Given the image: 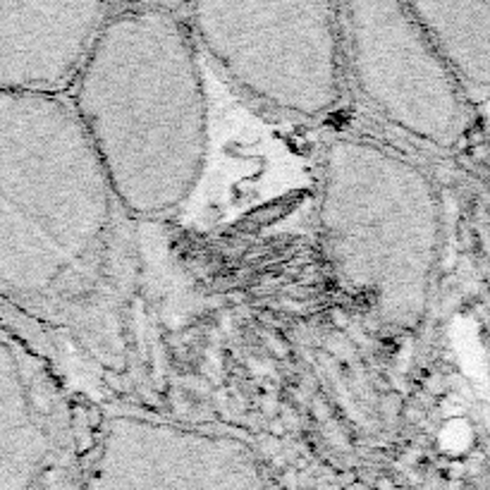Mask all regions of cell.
<instances>
[{"mask_svg": "<svg viewBox=\"0 0 490 490\" xmlns=\"http://www.w3.org/2000/svg\"><path fill=\"white\" fill-rule=\"evenodd\" d=\"M115 3H0V93L69 96Z\"/></svg>", "mask_w": 490, "mask_h": 490, "instance_id": "cell-8", "label": "cell"}, {"mask_svg": "<svg viewBox=\"0 0 490 490\" xmlns=\"http://www.w3.org/2000/svg\"><path fill=\"white\" fill-rule=\"evenodd\" d=\"M204 55L246 103L282 125H345L338 3H180Z\"/></svg>", "mask_w": 490, "mask_h": 490, "instance_id": "cell-5", "label": "cell"}, {"mask_svg": "<svg viewBox=\"0 0 490 490\" xmlns=\"http://www.w3.org/2000/svg\"><path fill=\"white\" fill-rule=\"evenodd\" d=\"M81 490H285L261 435L161 399L84 409Z\"/></svg>", "mask_w": 490, "mask_h": 490, "instance_id": "cell-6", "label": "cell"}, {"mask_svg": "<svg viewBox=\"0 0 490 490\" xmlns=\"http://www.w3.org/2000/svg\"><path fill=\"white\" fill-rule=\"evenodd\" d=\"M406 8L464 98L488 120L490 0H428Z\"/></svg>", "mask_w": 490, "mask_h": 490, "instance_id": "cell-9", "label": "cell"}, {"mask_svg": "<svg viewBox=\"0 0 490 490\" xmlns=\"http://www.w3.org/2000/svg\"><path fill=\"white\" fill-rule=\"evenodd\" d=\"M464 192L369 134H316L309 251L402 402L452 323Z\"/></svg>", "mask_w": 490, "mask_h": 490, "instance_id": "cell-3", "label": "cell"}, {"mask_svg": "<svg viewBox=\"0 0 490 490\" xmlns=\"http://www.w3.org/2000/svg\"><path fill=\"white\" fill-rule=\"evenodd\" d=\"M340 490H423L409 478L390 476V474H357L347 483H342Z\"/></svg>", "mask_w": 490, "mask_h": 490, "instance_id": "cell-10", "label": "cell"}, {"mask_svg": "<svg viewBox=\"0 0 490 490\" xmlns=\"http://www.w3.org/2000/svg\"><path fill=\"white\" fill-rule=\"evenodd\" d=\"M67 98L141 227L239 249L309 213L316 134L232 91L180 3H115Z\"/></svg>", "mask_w": 490, "mask_h": 490, "instance_id": "cell-1", "label": "cell"}, {"mask_svg": "<svg viewBox=\"0 0 490 490\" xmlns=\"http://www.w3.org/2000/svg\"><path fill=\"white\" fill-rule=\"evenodd\" d=\"M345 125L476 192L488 120L464 98L399 0L338 3Z\"/></svg>", "mask_w": 490, "mask_h": 490, "instance_id": "cell-4", "label": "cell"}, {"mask_svg": "<svg viewBox=\"0 0 490 490\" xmlns=\"http://www.w3.org/2000/svg\"><path fill=\"white\" fill-rule=\"evenodd\" d=\"M151 249L69 98L0 93V302L60 347L86 402L165 397Z\"/></svg>", "mask_w": 490, "mask_h": 490, "instance_id": "cell-2", "label": "cell"}, {"mask_svg": "<svg viewBox=\"0 0 490 490\" xmlns=\"http://www.w3.org/2000/svg\"><path fill=\"white\" fill-rule=\"evenodd\" d=\"M86 399L0 321V490H81Z\"/></svg>", "mask_w": 490, "mask_h": 490, "instance_id": "cell-7", "label": "cell"}]
</instances>
